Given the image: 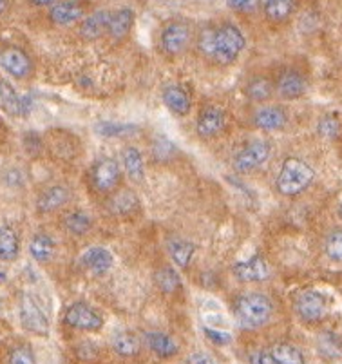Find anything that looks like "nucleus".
I'll return each instance as SVG.
<instances>
[{
	"label": "nucleus",
	"mask_w": 342,
	"mask_h": 364,
	"mask_svg": "<svg viewBox=\"0 0 342 364\" xmlns=\"http://www.w3.org/2000/svg\"><path fill=\"white\" fill-rule=\"evenodd\" d=\"M245 48V36L237 26L225 22L218 28H208L199 36V51L212 56L219 64L228 65L235 62Z\"/></svg>",
	"instance_id": "nucleus-1"
},
{
	"label": "nucleus",
	"mask_w": 342,
	"mask_h": 364,
	"mask_svg": "<svg viewBox=\"0 0 342 364\" xmlns=\"http://www.w3.org/2000/svg\"><path fill=\"white\" fill-rule=\"evenodd\" d=\"M235 319L245 330H257L268 323L274 306L272 301L263 294H245L234 304Z\"/></svg>",
	"instance_id": "nucleus-2"
},
{
	"label": "nucleus",
	"mask_w": 342,
	"mask_h": 364,
	"mask_svg": "<svg viewBox=\"0 0 342 364\" xmlns=\"http://www.w3.org/2000/svg\"><path fill=\"white\" fill-rule=\"evenodd\" d=\"M314 178V168L306 161L299 158H287L275 180V187L283 196H297L310 187Z\"/></svg>",
	"instance_id": "nucleus-3"
},
{
	"label": "nucleus",
	"mask_w": 342,
	"mask_h": 364,
	"mask_svg": "<svg viewBox=\"0 0 342 364\" xmlns=\"http://www.w3.org/2000/svg\"><path fill=\"white\" fill-rule=\"evenodd\" d=\"M272 145L267 140H252L235 154L234 167L237 172H250L261 167L270 158Z\"/></svg>",
	"instance_id": "nucleus-4"
},
{
	"label": "nucleus",
	"mask_w": 342,
	"mask_h": 364,
	"mask_svg": "<svg viewBox=\"0 0 342 364\" xmlns=\"http://www.w3.org/2000/svg\"><path fill=\"white\" fill-rule=\"evenodd\" d=\"M295 312L301 319L308 321V323L321 321L328 312L326 297L317 290H304L295 299Z\"/></svg>",
	"instance_id": "nucleus-5"
},
{
	"label": "nucleus",
	"mask_w": 342,
	"mask_h": 364,
	"mask_svg": "<svg viewBox=\"0 0 342 364\" xmlns=\"http://www.w3.org/2000/svg\"><path fill=\"white\" fill-rule=\"evenodd\" d=\"M65 324L76 330L95 332V330L102 328L104 319L98 314V310L89 306L87 303H73L65 312Z\"/></svg>",
	"instance_id": "nucleus-6"
},
{
	"label": "nucleus",
	"mask_w": 342,
	"mask_h": 364,
	"mask_svg": "<svg viewBox=\"0 0 342 364\" xmlns=\"http://www.w3.org/2000/svg\"><path fill=\"white\" fill-rule=\"evenodd\" d=\"M20 321L26 330L36 333V336H48L49 333L48 317L36 304V301L28 294H24L20 299Z\"/></svg>",
	"instance_id": "nucleus-7"
},
{
	"label": "nucleus",
	"mask_w": 342,
	"mask_h": 364,
	"mask_svg": "<svg viewBox=\"0 0 342 364\" xmlns=\"http://www.w3.org/2000/svg\"><path fill=\"white\" fill-rule=\"evenodd\" d=\"M119 178H122V171H119L118 161L112 160V158H102L100 161H96L91 171L92 187L98 193L112 191L119 183Z\"/></svg>",
	"instance_id": "nucleus-8"
},
{
	"label": "nucleus",
	"mask_w": 342,
	"mask_h": 364,
	"mask_svg": "<svg viewBox=\"0 0 342 364\" xmlns=\"http://www.w3.org/2000/svg\"><path fill=\"white\" fill-rule=\"evenodd\" d=\"M188 41H191V28L185 22H171V24L165 26L161 35H159L161 49L167 55L183 53L188 46Z\"/></svg>",
	"instance_id": "nucleus-9"
},
{
	"label": "nucleus",
	"mask_w": 342,
	"mask_h": 364,
	"mask_svg": "<svg viewBox=\"0 0 342 364\" xmlns=\"http://www.w3.org/2000/svg\"><path fill=\"white\" fill-rule=\"evenodd\" d=\"M87 6V0H60L49 11V21L55 26L76 24L84 18Z\"/></svg>",
	"instance_id": "nucleus-10"
},
{
	"label": "nucleus",
	"mask_w": 342,
	"mask_h": 364,
	"mask_svg": "<svg viewBox=\"0 0 342 364\" xmlns=\"http://www.w3.org/2000/svg\"><path fill=\"white\" fill-rule=\"evenodd\" d=\"M232 272L243 283H257V281H264L270 276V264L267 263L261 254H255L250 259L235 263L232 267Z\"/></svg>",
	"instance_id": "nucleus-11"
},
{
	"label": "nucleus",
	"mask_w": 342,
	"mask_h": 364,
	"mask_svg": "<svg viewBox=\"0 0 342 364\" xmlns=\"http://www.w3.org/2000/svg\"><path fill=\"white\" fill-rule=\"evenodd\" d=\"M0 68L13 78H26L31 73L33 64L22 49L8 48L0 51Z\"/></svg>",
	"instance_id": "nucleus-12"
},
{
	"label": "nucleus",
	"mask_w": 342,
	"mask_h": 364,
	"mask_svg": "<svg viewBox=\"0 0 342 364\" xmlns=\"http://www.w3.org/2000/svg\"><path fill=\"white\" fill-rule=\"evenodd\" d=\"M225 127V112L219 107L208 105L199 112L198 122H196V131L201 138H214L215 134L223 131Z\"/></svg>",
	"instance_id": "nucleus-13"
},
{
	"label": "nucleus",
	"mask_w": 342,
	"mask_h": 364,
	"mask_svg": "<svg viewBox=\"0 0 342 364\" xmlns=\"http://www.w3.org/2000/svg\"><path fill=\"white\" fill-rule=\"evenodd\" d=\"M277 92L287 100H297L306 92V78L295 69H287L279 76Z\"/></svg>",
	"instance_id": "nucleus-14"
},
{
	"label": "nucleus",
	"mask_w": 342,
	"mask_h": 364,
	"mask_svg": "<svg viewBox=\"0 0 342 364\" xmlns=\"http://www.w3.org/2000/svg\"><path fill=\"white\" fill-rule=\"evenodd\" d=\"M109 21H111V11H107V9H98V11L91 13L80 24V36L85 38V41H96V38L107 33Z\"/></svg>",
	"instance_id": "nucleus-15"
},
{
	"label": "nucleus",
	"mask_w": 342,
	"mask_h": 364,
	"mask_svg": "<svg viewBox=\"0 0 342 364\" xmlns=\"http://www.w3.org/2000/svg\"><path fill=\"white\" fill-rule=\"evenodd\" d=\"M112 263H114V257L104 247H91L82 254V264H84V268L91 270L96 276H102L107 270H111Z\"/></svg>",
	"instance_id": "nucleus-16"
},
{
	"label": "nucleus",
	"mask_w": 342,
	"mask_h": 364,
	"mask_svg": "<svg viewBox=\"0 0 342 364\" xmlns=\"http://www.w3.org/2000/svg\"><path fill=\"white\" fill-rule=\"evenodd\" d=\"M69 201V191L64 185H53V187L46 188L44 193L40 194L36 200V208L40 214H51L58 208L64 207Z\"/></svg>",
	"instance_id": "nucleus-17"
},
{
	"label": "nucleus",
	"mask_w": 342,
	"mask_h": 364,
	"mask_svg": "<svg viewBox=\"0 0 342 364\" xmlns=\"http://www.w3.org/2000/svg\"><path fill=\"white\" fill-rule=\"evenodd\" d=\"M288 117L281 107H261L254 114V125L263 131H279L287 125Z\"/></svg>",
	"instance_id": "nucleus-18"
},
{
	"label": "nucleus",
	"mask_w": 342,
	"mask_h": 364,
	"mask_svg": "<svg viewBox=\"0 0 342 364\" xmlns=\"http://www.w3.org/2000/svg\"><path fill=\"white\" fill-rule=\"evenodd\" d=\"M134 24V11L131 8H119L114 13H111V21H109L107 35L114 41H122L131 31Z\"/></svg>",
	"instance_id": "nucleus-19"
},
{
	"label": "nucleus",
	"mask_w": 342,
	"mask_h": 364,
	"mask_svg": "<svg viewBox=\"0 0 342 364\" xmlns=\"http://www.w3.org/2000/svg\"><path fill=\"white\" fill-rule=\"evenodd\" d=\"M164 102L174 114H179V117H185L191 111V97L178 84H169L164 89Z\"/></svg>",
	"instance_id": "nucleus-20"
},
{
	"label": "nucleus",
	"mask_w": 342,
	"mask_h": 364,
	"mask_svg": "<svg viewBox=\"0 0 342 364\" xmlns=\"http://www.w3.org/2000/svg\"><path fill=\"white\" fill-rule=\"evenodd\" d=\"M145 343L151 348L152 353H156L161 359H169L178 353V343L174 337L167 336L164 332H147L145 333Z\"/></svg>",
	"instance_id": "nucleus-21"
},
{
	"label": "nucleus",
	"mask_w": 342,
	"mask_h": 364,
	"mask_svg": "<svg viewBox=\"0 0 342 364\" xmlns=\"http://www.w3.org/2000/svg\"><path fill=\"white\" fill-rule=\"evenodd\" d=\"M167 250L171 254L172 261H174L178 267L185 268L191 264L192 256L196 252V245L192 241L183 240V237H169L167 241Z\"/></svg>",
	"instance_id": "nucleus-22"
},
{
	"label": "nucleus",
	"mask_w": 342,
	"mask_h": 364,
	"mask_svg": "<svg viewBox=\"0 0 342 364\" xmlns=\"http://www.w3.org/2000/svg\"><path fill=\"white\" fill-rule=\"evenodd\" d=\"M295 0H267L263 6L264 16L268 21L279 24V22L288 21L295 11Z\"/></svg>",
	"instance_id": "nucleus-23"
},
{
	"label": "nucleus",
	"mask_w": 342,
	"mask_h": 364,
	"mask_svg": "<svg viewBox=\"0 0 342 364\" xmlns=\"http://www.w3.org/2000/svg\"><path fill=\"white\" fill-rule=\"evenodd\" d=\"M18 234L11 227H0V261H15L18 256Z\"/></svg>",
	"instance_id": "nucleus-24"
},
{
	"label": "nucleus",
	"mask_w": 342,
	"mask_h": 364,
	"mask_svg": "<svg viewBox=\"0 0 342 364\" xmlns=\"http://www.w3.org/2000/svg\"><path fill=\"white\" fill-rule=\"evenodd\" d=\"M0 104L9 114H24L26 112L24 98H20L15 89L9 85V82H6L2 76H0Z\"/></svg>",
	"instance_id": "nucleus-25"
},
{
	"label": "nucleus",
	"mask_w": 342,
	"mask_h": 364,
	"mask_svg": "<svg viewBox=\"0 0 342 364\" xmlns=\"http://www.w3.org/2000/svg\"><path fill=\"white\" fill-rule=\"evenodd\" d=\"M29 250H31L33 259L38 261V263H48L55 256V241L48 234L40 232L36 236H33Z\"/></svg>",
	"instance_id": "nucleus-26"
},
{
	"label": "nucleus",
	"mask_w": 342,
	"mask_h": 364,
	"mask_svg": "<svg viewBox=\"0 0 342 364\" xmlns=\"http://www.w3.org/2000/svg\"><path fill=\"white\" fill-rule=\"evenodd\" d=\"M62 225L73 236H84L92 228V218L85 210H73L65 214Z\"/></svg>",
	"instance_id": "nucleus-27"
},
{
	"label": "nucleus",
	"mask_w": 342,
	"mask_h": 364,
	"mask_svg": "<svg viewBox=\"0 0 342 364\" xmlns=\"http://www.w3.org/2000/svg\"><path fill=\"white\" fill-rule=\"evenodd\" d=\"M122 160H124V167L127 176L131 178L132 181H141L145 176V168H144V156L141 152L136 147H125L124 154H122Z\"/></svg>",
	"instance_id": "nucleus-28"
},
{
	"label": "nucleus",
	"mask_w": 342,
	"mask_h": 364,
	"mask_svg": "<svg viewBox=\"0 0 342 364\" xmlns=\"http://www.w3.org/2000/svg\"><path fill=\"white\" fill-rule=\"evenodd\" d=\"M154 281L164 294H176L181 289V277H179L178 270H174L172 267L159 268L154 274Z\"/></svg>",
	"instance_id": "nucleus-29"
},
{
	"label": "nucleus",
	"mask_w": 342,
	"mask_h": 364,
	"mask_svg": "<svg viewBox=\"0 0 342 364\" xmlns=\"http://www.w3.org/2000/svg\"><path fill=\"white\" fill-rule=\"evenodd\" d=\"M270 353L277 364H304L303 353L299 348H295L294 344L279 343L272 348Z\"/></svg>",
	"instance_id": "nucleus-30"
},
{
	"label": "nucleus",
	"mask_w": 342,
	"mask_h": 364,
	"mask_svg": "<svg viewBox=\"0 0 342 364\" xmlns=\"http://www.w3.org/2000/svg\"><path fill=\"white\" fill-rule=\"evenodd\" d=\"M138 208V198L132 191H122L109 201V210L112 214H131Z\"/></svg>",
	"instance_id": "nucleus-31"
},
{
	"label": "nucleus",
	"mask_w": 342,
	"mask_h": 364,
	"mask_svg": "<svg viewBox=\"0 0 342 364\" xmlns=\"http://www.w3.org/2000/svg\"><path fill=\"white\" fill-rule=\"evenodd\" d=\"M112 348L118 355L122 357H132L139 352V339L132 333L124 332V333H118L112 341Z\"/></svg>",
	"instance_id": "nucleus-32"
},
{
	"label": "nucleus",
	"mask_w": 342,
	"mask_h": 364,
	"mask_svg": "<svg viewBox=\"0 0 342 364\" xmlns=\"http://www.w3.org/2000/svg\"><path fill=\"white\" fill-rule=\"evenodd\" d=\"M274 85L267 78H252L247 84V95L254 102H264L272 97Z\"/></svg>",
	"instance_id": "nucleus-33"
},
{
	"label": "nucleus",
	"mask_w": 342,
	"mask_h": 364,
	"mask_svg": "<svg viewBox=\"0 0 342 364\" xmlns=\"http://www.w3.org/2000/svg\"><path fill=\"white\" fill-rule=\"evenodd\" d=\"M98 134L105 138H114V136H129L132 132H136V125L132 124H114V122H102L96 127Z\"/></svg>",
	"instance_id": "nucleus-34"
},
{
	"label": "nucleus",
	"mask_w": 342,
	"mask_h": 364,
	"mask_svg": "<svg viewBox=\"0 0 342 364\" xmlns=\"http://www.w3.org/2000/svg\"><path fill=\"white\" fill-rule=\"evenodd\" d=\"M324 248H326V254L330 259L342 261V228H335L333 232L328 234L326 243H324Z\"/></svg>",
	"instance_id": "nucleus-35"
},
{
	"label": "nucleus",
	"mask_w": 342,
	"mask_h": 364,
	"mask_svg": "<svg viewBox=\"0 0 342 364\" xmlns=\"http://www.w3.org/2000/svg\"><path fill=\"white\" fill-rule=\"evenodd\" d=\"M317 131L323 138H326V140H331V138L338 136V131H341V124H338L337 117H333V114H326V117H323L321 120H319Z\"/></svg>",
	"instance_id": "nucleus-36"
},
{
	"label": "nucleus",
	"mask_w": 342,
	"mask_h": 364,
	"mask_svg": "<svg viewBox=\"0 0 342 364\" xmlns=\"http://www.w3.org/2000/svg\"><path fill=\"white\" fill-rule=\"evenodd\" d=\"M9 364H36L35 355L26 346H16L11 353H9Z\"/></svg>",
	"instance_id": "nucleus-37"
},
{
	"label": "nucleus",
	"mask_w": 342,
	"mask_h": 364,
	"mask_svg": "<svg viewBox=\"0 0 342 364\" xmlns=\"http://www.w3.org/2000/svg\"><path fill=\"white\" fill-rule=\"evenodd\" d=\"M152 154H154V158H158V160H165V158L174 154V147H172V144L167 138H158V140L154 141V147H152Z\"/></svg>",
	"instance_id": "nucleus-38"
},
{
	"label": "nucleus",
	"mask_w": 342,
	"mask_h": 364,
	"mask_svg": "<svg viewBox=\"0 0 342 364\" xmlns=\"http://www.w3.org/2000/svg\"><path fill=\"white\" fill-rule=\"evenodd\" d=\"M228 8L239 13H250L257 8V0H227Z\"/></svg>",
	"instance_id": "nucleus-39"
},
{
	"label": "nucleus",
	"mask_w": 342,
	"mask_h": 364,
	"mask_svg": "<svg viewBox=\"0 0 342 364\" xmlns=\"http://www.w3.org/2000/svg\"><path fill=\"white\" fill-rule=\"evenodd\" d=\"M205 336H207L214 344H221V346H225V344H228L232 341L230 333L219 332V330H212V328L205 330Z\"/></svg>",
	"instance_id": "nucleus-40"
},
{
	"label": "nucleus",
	"mask_w": 342,
	"mask_h": 364,
	"mask_svg": "<svg viewBox=\"0 0 342 364\" xmlns=\"http://www.w3.org/2000/svg\"><path fill=\"white\" fill-rule=\"evenodd\" d=\"M250 364H277L268 352H254L250 355Z\"/></svg>",
	"instance_id": "nucleus-41"
},
{
	"label": "nucleus",
	"mask_w": 342,
	"mask_h": 364,
	"mask_svg": "<svg viewBox=\"0 0 342 364\" xmlns=\"http://www.w3.org/2000/svg\"><path fill=\"white\" fill-rule=\"evenodd\" d=\"M187 364H215V363H214V359L208 355V353L199 352V353H194V355L188 359Z\"/></svg>",
	"instance_id": "nucleus-42"
},
{
	"label": "nucleus",
	"mask_w": 342,
	"mask_h": 364,
	"mask_svg": "<svg viewBox=\"0 0 342 364\" xmlns=\"http://www.w3.org/2000/svg\"><path fill=\"white\" fill-rule=\"evenodd\" d=\"M58 2L60 0H31V4L36 6V8H53Z\"/></svg>",
	"instance_id": "nucleus-43"
},
{
	"label": "nucleus",
	"mask_w": 342,
	"mask_h": 364,
	"mask_svg": "<svg viewBox=\"0 0 342 364\" xmlns=\"http://www.w3.org/2000/svg\"><path fill=\"white\" fill-rule=\"evenodd\" d=\"M6 8H8V0H0V15L6 11Z\"/></svg>",
	"instance_id": "nucleus-44"
},
{
	"label": "nucleus",
	"mask_w": 342,
	"mask_h": 364,
	"mask_svg": "<svg viewBox=\"0 0 342 364\" xmlns=\"http://www.w3.org/2000/svg\"><path fill=\"white\" fill-rule=\"evenodd\" d=\"M338 216L342 218V205H341V207H338Z\"/></svg>",
	"instance_id": "nucleus-45"
}]
</instances>
